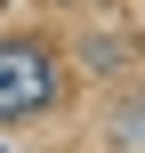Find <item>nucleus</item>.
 Returning <instances> with one entry per match:
<instances>
[{
  "label": "nucleus",
  "mask_w": 145,
  "mask_h": 153,
  "mask_svg": "<svg viewBox=\"0 0 145 153\" xmlns=\"http://www.w3.org/2000/svg\"><path fill=\"white\" fill-rule=\"evenodd\" d=\"M65 89L57 56L40 40H0V121H24V113H48Z\"/></svg>",
  "instance_id": "obj_1"
}]
</instances>
